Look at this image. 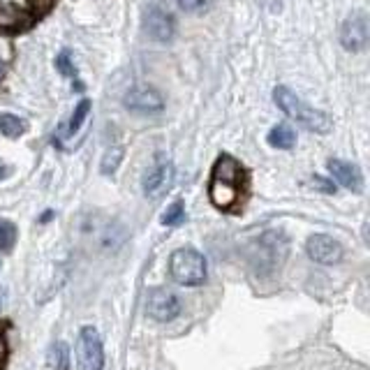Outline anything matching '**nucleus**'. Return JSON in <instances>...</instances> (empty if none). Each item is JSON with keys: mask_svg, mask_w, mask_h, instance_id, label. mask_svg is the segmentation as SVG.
I'll list each match as a JSON object with an SVG mask.
<instances>
[{"mask_svg": "<svg viewBox=\"0 0 370 370\" xmlns=\"http://www.w3.org/2000/svg\"><path fill=\"white\" fill-rule=\"evenodd\" d=\"M88 114H91V100H82V102L77 105L75 114H72V118H70L68 132H70V134H75L77 130L84 125V121H86V116H88Z\"/></svg>", "mask_w": 370, "mask_h": 370, "instance_id": "17", "label": "nucleus"}, {"mask_svg": "<svg viewBox=\"0 0 370 370\" xmlns=\"http://www.w3.org/2000/svg\"><path fill=\"white\" fill-rule=\"evenodd\" d=\"M169 275L178 285L194 287L206 280V259L194 248H180L169 257Z\"/></svg>", "mask_w": 370, "mask_h": 370, "instance_id": "3", "label": "nucleus"}, {"mask_svg": "<svg viewBox=\"0 0 370 370\" xmlns=\"http://www.w3.org/2000/svg\"><path fill=\"white\" fill-rule=\"evenodd\" d=\"M310 185H313L315 190H322V192H329V194L336 192V185H333L331 180L322 178V176H313V180H310Z\"/></svg>", "mask_w": 370, "mask_h": 370, "instance_id": "21", "label": "nucleus"}, {"mask_svg": "<svg viewBox=\"0 0 370 370\" xmlns=\"http://www.w3.org/2000/svg\"><path fill=\"white\" fill-rule=\"evenodd\" d=\"M250 190V178L245 167L236 157L222 153L215 160L208 180V197L215 208L224 213H236L243 206Z\"/></svg>", "mask_w": 370, "mask_h": 370, "instance_id": "1", "label": "nucleus"}, {"mask_svg": "<svg viewBox=\"0 0 370 370\" xmlns=\"http://www.w3.org/2000/svg\"><path fill=\"white\" fill-rule=\"evenodd\" d=\"M77 364H79V370H102L105 368V347L93 326H84L77 338Z\"/></svg>", "mask_w": 370, "mask_h": 370, "instance_id": "4", "label": "nucleus"}, {"mask_svg": "<svg viewBox=\"0 0 370 370\" xmlns=\"http://www.w3.org/2000/svg\"><path fill=\"white\" fill-rule=\"evenodd\" d=\"M268 144H271L273 148H292L294 141H296V132L292 130V125H287V123H278L275 128H271V132H268Z\"/></svg>", "mask_w": 370, "mask_h": 370, "instance_id": "12", "label": "nucleus"}, {"mask_svg": "<svg viewBox=\"0 0 370 370\" xmlns=\"http://www.w3.org/2000/svg\"><path fill=\"white\" fill-rule=\"evenodd\" d=\"M306 250L317 264H338L343 259V245L326 234H315L308 238Z\"/></svg>", "mask_w": 370, "mask_h": 370, "instance_id": "8", "label": "nucleus"}, {"mask_svg": "<svg viewBox=\"0 0 370 370\" xmlns=\"http://www.w3.org/2000/svg\"><path fill=\"white\" fill-rule=\"evenodd\" d=\"M144 31L155 42H171L176 35V19L162 3H153L144 14Z\"/></svg>", "mask_w": 370, "mask_h": 370, "instance_id": "5", "label": "nucleus"}, {"mask_svg": "<svg viewBox=\"0 0 370 370\" xmlns=\"http://www.w3.org/2000/svg\"><path fill=\"white\" fill-rule=\"evenodd\" d=\"M17 243V227L10 220H0V252H10Z\"/></svg>", "mask_w": 370, "mask_h": 370, "instance_id": "15", "label": "nucleus"}, {"mask_svg": "<svg viewBox=\"0 0 370 370\" xmlns=\"http://www.w3.org/2000/svg\"><path fill=\"white\" fill-rule=\"evenodd\" d=\"M146 313L155 319V322H171L174 317L180 313V301L178 296L164 287L148 289L146 294Z\"/></svg>", "mask_w": 370, "mask_h": 370, "instance_id": "7", "label": "nucleus"}, {"mask_svg": "<svg viewBox=\"0 0 370 370\" xmlns=\"http://www.w3.org/2000/svg\"><path fill=\"white\" fill-rule=\"evenodd\" d=\"M171 180H174V164L169 160H160V162H155L153 169L146 174V178H144V194L155 199L169 190Z\"/></svg>", "mask_w": 370, "mask_h": 370, "instance_id": "10", "label": "nucleus"}, {"mask_svg": "<svg viewBox=\"0 0 370 370\" xmlns=\"http://www.w3.org/2000/svg\"><path fill=\"white\" fill-rule=\"evenodd\" d=\"M340 42L350 52H361L368 45V19L366 14H354L343 24L340 31Z\"/></svg>", "mask_w": 370, "mask_h": 370, "instance_id": "9", "label": "nucleus"}, {"mask_svg": "<svg viewBox=\"0 0 370 370\" xmlns=\"http://www.w3.org/2000/svg\"><path fill=\"white\" fill-rule=\"evenodd\" d=\"M123 102H125L130 111H137V114H157L164 109L162 93L153 88V86H146V84L132 86V88L125 93Z\"/></svg>", "mask_w": 370, "mask_h": 370, "instance_id": "6", "label": "nucleus"}, {"mask_svg": "<svg viewBox=\"0 0 370 370\" xmlns=\"http://www.w3.org/2000/svg\"><path fill=\"white\" fill-rule=\"evenodd\" d=\"M5 361H7V340H5V333L0 331V370L5 368Z\"/></svg>", "mask_w": 370, "mask_h": 370, "instance_id": "22", "label": "nucleus"}, {"mask_svg": "<svg viewBox=\"0 0 370 370\" xmlns=\"http://www.w3.org/2000/svg\"><path fill=\"white\" fill-rule=\"evenodd\" d=\"M273 100L287 118L299 123V125L310 130V132H319V134L331 132V128H333L331 116L324 114V111H317V109H313V107H308L299 95H294L287 86H278V88L273 91Z\"/></svg>", "mask_w": 370, "mask_h": 370, "instance_id": "2", "label": "nucleus"}, {"mask_svg": "<svg viewBox=\"0 0 370 370\" xmlns=\"http://www.w3.org/2000/svg\"><path fill=\"white\" fill-rule=\"evenodd\" d=\"M7 174H10V169H7V167H3V164H0V178H5Z\"/></svg>", "mask_w": 370, "mask_h": 370, "instance_id": "23", "label": "nucleus"}, {"mask_svg": "<svg viewBox=\"0 0 370 370\" xmlns=\"http://www.w3.org/2000/svg\"><path fill=\"white\" fill-rule=\"evenodd\" d=\"M0 79H3V61H0Z\"/></svg>", "mask_w": 370, "mask_h": 370, "instance_id": "24", "label": "nucleus"}, {"mask_svg": "<svg viewBox=\"0 0 370 370\" xmlns=\"http://www.w3.org/2000/svg\"><path fill=\"white\" fill-rule=\"evenodd\" d=\"M180 10L190 12V14H204L211 10L213 0H176Z\"/></svg>", "mask_w": 370, "mask_h": 370, "instance_id": "18", "label": "nucleus"}, {"mask_svg": "<svg viewBox=\"0 0 370 370\" xmlns=\"http://www.w3.org/2000/svg\"><path fill=\"white\" fill-rule=\"evenodd\" d=\"M183 220H185L183 201H174V204L167 208L164 215H162V224H167V227H176V224H180Z\"/></svg>", "mask_w": 370, "mask_h": 370, "instance_id": "16", "label": "nucleus"}, {"mask_svg": "<svg viewBox=\"0 0 370 370\" xmlns=\"http://www.w3.org/2000/svg\"><path fill=\"white\" fill-rule=\"evenodd\" d=\"M121 157H123V151L121 148L109 151V153L105 155V160H102V174H114L116 167L121 164Z\"/></svg>", "mask_w": 370, "mask_h": 370, "instance_id": "19", "label": "nucleus"}, {"mask_svg": "<svg viewBox=\"0 0 370 370\" xmlns=\"http://www.w3.org/2000/svg\"><path fill=\"white\" fill-rule=\"evenodd\" d=\"M326 167H329L331 176L336 178L343 187H347V190H352V192L364 190V174H361L357 164H350V162H343V160L331 157L329 162H326Z\"/></svg>", "mask_w": 370, "mask_h": 370, "instance_id": "11", "label": "nucleus"}, {"mask_svg": "<svg viewBox=\"0 0 370 370\" xmlns=\"http://www.w3.org/2000/svg\"><path fill=\"white\" fill-rule=\"evenodd\" d=\"M28 130L26 121L19 118V116L14 114H0V132L5 137H10V139H17Z\"/></svg>", "mask_w": 370, "mask_h": 370, "instance_id": "14", "label": "nucleus"}, {"mask_svg": "<svg viewBox=\"0 0 370 370\" xmlns=\"http://www.w3.org/2000/svg\"><path fill=\"white\" fill-rule=\"evenodd\" d=\"M56 68L61 70L65 77H75V75H77V68H75V65H72L70 54H68V52H63L61 56L56 58Z\"/></svg>", "mask_w": 370, "mask_h": 370, "instance_id": "20", "label": "nucleus"}, {"mask_svg": "<svg viewBox=\"0 0 370 370\" xmlns=\"http://www.w3.org/2000/svg\"><path fill=\"white\" fill-rule=\"evenodd\" d=\"M47 364L52 370H70V347L68 343H54L49 347Z\"/></svg>", "mask_w": 370, "mask_h": 370, "instance_id": "13", "label": "nucleus"}]
</instances>
